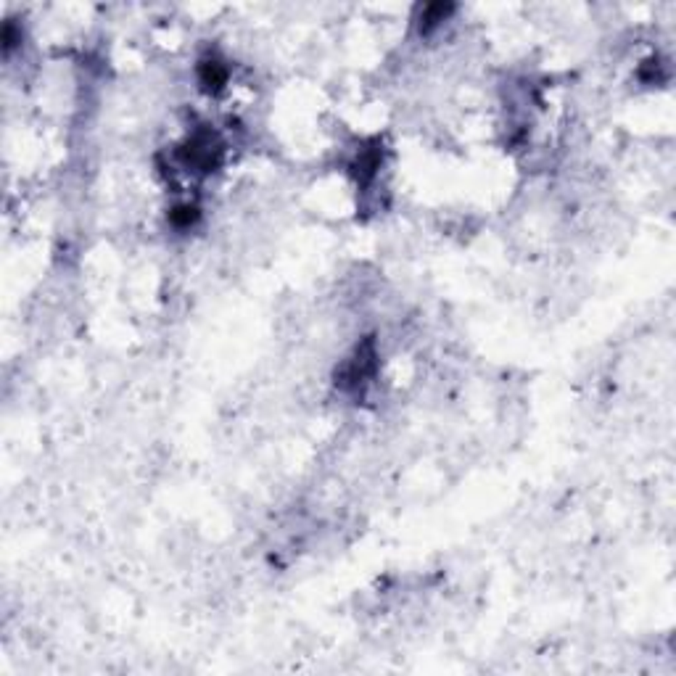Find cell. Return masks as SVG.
I'll return each mask as SVG.
<instances>
[{
	"instance_id": "obj_1",
	"label": "cell",
	"mask_w": 676,
	"mask_h": 676,
	"mask_svg": "<svg viewBox=\"0 0 676 676\" xmlns=\"http://www.w3.org/2000/svg\"><path fill=\"white\" fill-rule=\"evenodd\" d=\"M182 164L196 172H212L222 161V143L212 132H196L180 151Z\"/></svg>"
},
{
	"instance_id": "obj_2",
	"label": "cell",
	"mask_w": 676,
	"mask_h": 676,
	"mask_svg": "<svg viewBox=\"0 0 676 676\" xmlns=\"http://www.w3.org/2000/svg\"><path fill=\"white\" fill-rule=\"evenodd\" d=\"M199 79H201V85L207 87V90H219V87L225 85L227 82V69H225V64L222 61H217V59H207V61H201V66H199Z\"/></svg>"
},
{
	"instance_id": "obj_3",
	"label": "cell",
	"mask_w": 676,
	"mask_h": 676,
	"mask_svg": "<svg viewBox=\"0 0 676 676\" xmlns=\"http://www.w3.org/2000/svg\"><path fill=\"white\" fill-rule=\"evenodd\" d=\"M378 166H381V154H378V148H367V151H362L359 159H357V177H359V182L373 180L375 172H378Z\"/></svg>"
},
{
	"instance_id": "obj_4",
	"label": "cell",
	"mask_w": 676,
	"mask_h": 676,
	"mask_svg": "<svg viewBox=\"0 0 676 676\" xmlns=\"http://www.w3.org/2000/svg\"><path fill=\"white\" fill-rule=\"evenodd\" d=\"M169 219H172L174 227H180V230H188L191 225H196V219H199V209L191 207V204H182V207H174L172 214H169Z\"/></svg>"
},
{
	"instance_id": "obj_5",
	"label": "cell",
	"mask_w": 676,
	"mask_h": 676,
	"mask_svg": "<svg viewBox=\"0 0 676 676\" xmlns=\"http://www.w3.org/2000/svg\"><path fill=\"white\" fill-rule=\"evenodd\" d=\"M452 6H444V3H436V6H425L423 9V29H431V26L442 24L444 19L452 14Z\"/></svg>"
}]
</instances>
